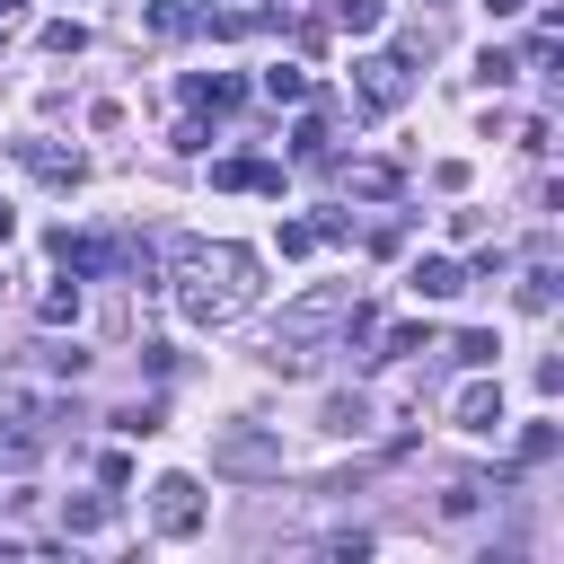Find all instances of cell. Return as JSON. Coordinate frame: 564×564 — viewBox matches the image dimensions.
Wrapping results in <instances>:
<instances>
[{
  "label": "cell",
  "instance_id": "5b68a950",
  "mask_svg": "<svg viewBox=\"0 0 564 564\" xmlns=\"http://www.w3.org/2000/svg\"><path fill=\"white\" fill-rule=\"evenodd\" d=\"M18 167H26L35 185H62V194L88 176V159H79V150H62V141H18Z\"/></svg>",
  "mask_w": 564,
  "mask_h": 564
},
{
  "label": "cell",
  "instance_id": "9c48e42d",
  "mask_svg": "<svg viewBox=\"0 0 564 564\" xmlns=\"http://www.w3.org/2000/svg\"><path fill=\"white\" fill-rule=\"evenodd\" d=\"M185 97H194V106H212V115H229V106H238L247 88H238L229 70H194V79H185Z\"/></svg>",
  "mask_w": 564,
  "mask_h": 564
},
{
  "label": "cell",
  "instance_id": "e0dca14e",
  "mask_svg": "<svg viewBox=\"0 0 564 564\" xmlns=\"http://www.w3.org/2000/svg\"><path fill=\"white\" fill-rule=\"evenodd\" d=\"M35 317H44V326H70V317H79V282H53V291H44V308H35Z\"/></svg>",
  "mask_w": 564,
  "mask_h": 564
},
{
  "label": "cell",
  "instance_id": "5bb4252c",
  "mask_svg": "<svg viewBox=\"0 0 564 564\" xmlns=\"http://www.w3.org/2000/svg\"><path fill=\"white\" fill-rule=\"evenodd\" d=\"M106 511H115V502H97V494H88V502H62V529H70V538H97Z\"/></svg>",
  "mask_w": 564,
  "mask_h": 564
},
{
  "label": "cell",
  "instance_id": "83f0119b",
  "mask_svg": "<svg viewBox=\"0 0 564 564\" xmlns=\"http://www.w3.org/2000/svg\"><path fill=\"white\" fill-rule=\"evenodd\" d=\"M0 555H9V538H0Z\"/></svg>",
  "mask_w": 564,
  "mask_h": 564
},
{
  "label": "cell",
  "instance_id": "7a4b0ae2",
  "mask_svg": "<svg viewBox=\"0 0 564 564\" xmlns=\"http://www.w3.org/2000/svg\"><path fill=\"white\" fill-rule=\"evenodd\" d=\"M212 476H282V441L264 423H229L212 432Z\"/></svg>",
  "mask_w": 564,
  "mask_h": 564
},
{
  "label": "cell",
  "instance_id": "8992f818",
  "mask_svg": "<svg viewBox=\"0 0 564 564\" xmlns=\"http://www.w3.org/2000/svg\"><path fill=\"white\" fill-rule=\"evenodd\" d=\"M405 291H414V300H458V291H467V264H449V256H414Z\"/></svg>",
  "mask_w": 564,
  "mask_h": 564
},
{
  "label": "cell",
  "instance_id": "4fadbf2b",
  "mask_svg": "<svg viewBox=\"0 0 564 564\" xmlns=\"http://www.w3.org/2000/svg\"><path fill=\"white\" fill-rule=\"evenodd\" d=\"M379 18H388V0H335V26L344 35H379Z\"/></svg>",
  "mask_w": 564,
  "mask_h": 564
},
{
  "label": "cell",
  "instance_id": "6da1fadb",
  "mask_svg": "<svg viewBox=\"0 0 564 564\" xmlns=\"http://www.w3.org/2000/svg\"><path fill=\"white\" fill-rule=\"evenodd\" d=\"M167 264H176V308H185V326H229V317H247V308L264 300V256L238 247V238H176Z\"/></svg>",
  "mask_w": 564,
  "mask_h": 564
},
{
  "label": "cell",
  "instance_id": "52a82bcc",
  "mask_svg": "<svg viewBox=\"0 0 564 564\" xmlns=\"http://www.w3.org/2000/svg\"><path fill=\"white\" fill-rule=\"evenodd\" d=\"M458 432H502V388H494V379L458 388Z\"/></svg>",
  "mask_w": 564,
  "mask_h": 564
},
{
  "label": "cell",
  "instance_id": "3957f363",
  "mask_svg": "<svg viewBox=\"0 0 564 564\" xmlns=\"http://www.w3.org/2000/svg\"><path fill=\"white\" fill-rule=\"evenodd\" d=\"M352 97H361V115H397V106L414 97V79H405L397 53H361V62H352Z\"/></svg>",
  "mask_w": 564,
  "mask_h": 564
},
{
  "label": "cell",
  "instance_id": "603a6c76",
  "mask_svg": "<svg viewBox=\"0 0 564 564\" xmlns=\"http://www.w3.org/2000/svg\"><path fill=\"white\" fill-rule=\"evenodd\" d=\"M476 502H485V485H476V476H458V485H449V494H441V511H449V520H467V511H476Z\"/></svg>",
  "mask_w": 564,
  "mask_h": 564
},
{
  "label": "cell",
  "instance_id": "ac0fdd59",
  "mask_svg": "<svg viewBox=\"0 0 564 564\" xmlns=\"http://www.w3.org/2000/svg\"><path fill=\"white\" fill-rule=\"evenodd\" d=\"M44 53H88V26H79V18H53V26H44Z\"/></svg>",
  "mask_w": 564,
  "mask_h": 564
},
{
  "label": "cell",
  "instance_id": "ba28073f",
  "mask_svg": "<svg viewBox=\"0 0 564 564\" xmlns=\"http://www.w3.org/2000/svg\"><path fill=\"white\" fill-rule=\"evenodd\" d=\"M212 185H256V194H282V167L273 159H220Z\"/></svg>",
  "mask_w": 564,
  "mask_h": 564
},
{
  "label": "cell",
  "instance_id": "484cf974",
  "mask_svg": "<svg viewBox=\"0 0 564 564\" xmlns=\"http://www.w3.org/2000/svg\"><path fill=\"white\" fill-rule=\"evenodd\" d=\"M9 238H18V212H9V203H0V247H9Z\"/></svg>",
  "mask_w": 564,
  "mask_h": 564
},
{
  "label": "cell",
  "instance_id": "ffe728a7",
  "mask_svg": "<svg viewBox=\"0 0 564 564\" xmlns=\"http://www.w3.org/2000/svg\"><path fill=\"white\" fill-rule=\"evenodd\" d=\"M520 308H555V273H546V264L520 273Z\"/></svg>",
  "mask_w": 564,
  "mask_h": 564
},
{
  "label": "cell",
  "instance_id": "277c9868",
  "mask_svg": "<svg viewBox=\"0 0 564 564\" xmlns=\"http://www.w3.org/2000/svg\"><path fill=\"white\" fill-rule=\"evenodd\" d=\"M150 520H159V538H194L203 529V485L194 476H159L150 485Z\"/></svg>",
  "mask_w": 564,
  "mask_h": 564
},
{
  "label": "cell",
  "instance_id": "cb8c5ba5",
  "mask_svg": "<svg viewBox=\"0 0 564 564\" xmlns=\"http://www.w3.org/2000/svg\"><path fill=\"white\" fill-rule=\"evenodd\" d=\"M317 247V220H282V256H308Z\"/></svg>",
  "mask_w": 564,
  "mask_h": 564
},
{
  "label": "cell",
  "instance_id": "2e32d148",
  "mask_svg": "<svg viewBox=\"0 0 564 564\" xmlns=\"http://www.w3.org/2000/svg\"><path fill=\"white\" fill-rule=\"evenodd\" d=\"M264 97H273V106H300V97H308V70H291V62L264 70Z\"/></svg>",
  "mask_w": 564,
  "mask_h": 564
},
{
  "label": "cell",
  "instance_id": "30bf717a",
  "mask_svg": "<svg viewBox=\"0 0 564 564\" xmlns=\"http://www.w3.org/2000/svg\"><path fill=\"white\" fill-rule=\"evenodd\" d=\"M344 185H352L361 203H379V194H397V167H388V159H352V167H344Z\"/></svg>",
  "mask_w": 564,
  "mask_h": 564
},
{
  "label": "cell",
  "instance_id": "d4e9b609",
  "mask_svg": "<svg viewBox=\"0 0 564 564\" xmlns=\"http://www.w3.org/2000/svg\"><path fill=\"white\" fill-rule=\"evenodd\" d=\"M18 18H26V0H0V35H18Z\"/></svg>",
  "mask_w": 564,
  "mask_h": 564
},
{
  "label": "cell",
  "instance_id": "9a60e30c",
  "mask_svg": "<svg viewBox=\"0 0 564 564\" xmlns=\"http://www.w3.org/2000/svg\"><path fill=\"white\" fill-rule=\"evenodd\" d=\"M476 79H485V88H511V79H520V62H511L502 44H485V53H476Z\"/></svg>",
  "mask_w": 564,
  "mask_h": 564
},
{
  "label": "cell",
  "instance_id": "8fae6325",
  "mask_svg": "<svg viewBox=\"0 0 564 564\" xmlns=\"http://www.w3.org/2000/svg\"><path fill=\"white\" fill-rule=\"evenodd\" d=\"M449 352H458L467 370H494V361H502V335H494V326H467V335H458Z\"/></svg>",
  "mask_w": 564,
  "mask_h": 564
},
{
  "label": "cell",
  "instance_id": "d6986e66",
  "mask_svg": "<svg viewBox=\"0 0 564 564\" xmlns=\"http://www.w3.org/2000/svg\"><path fill=\"white\" fill-rule=\"evenodd\" d=\"M291 159H326V115H300V132H291Z\"/></svg>",
  "mask_w": 564,
  "mask_h": 564
},
{
  "label": "cell",
  "instance_id": "4316f807",
  "mask_svg": "<svg viewBox=\"0 0 564 564\" xmlns=\"http://www.w3.org/2000/svg\"><path fill=\"white\" fill-rule=\"evenodd\" d=\"M485 9H494V18H511V9H520V0H485Z\"/></svg>",
  "mask_w": 564,
  "mask_h": 564
},
{
  "label": "cell",
  "instance_id": "7402d4cb",
  "mask_svg": "<svg viewBox=\"0 0 564 564\" xmlns=\"http://www.w3.org/2000/svg\"><path fill=\"white\" fill-rule=\"evenodd\" d=\"M520 458L546 467V458H555V423H529V432H520Z\"/></svg>",
  "mask_w": 564,
  "mask_h": 564
},
{
  "label": "cell",
  "instance_id": "7c38bea8",
  "mask_svg": "<svg viewBox=\"0 0 564 564\" xmlns=\"http://www.w3.org/2000/svg\"><path fill=\"white\" fill-rule=\"evenodd\" d=\"M317 423H326L335 441H352V432L370 423V405H361V397H326V414H317Z\"/></svg>",
  "mask_w": 564,
  "mask_h": 564
},
{
  "label": "cell",
  "instance_id": "44dd1931",
  "mask_svg": "<svg viewBox=\"0 0 564 564\" xmlns=\"http://www.w3.org/2000/svg\"><path fill=\"white\" fill-rule=\"evenodd\" d=\"M185 26H194L185 0H150V35H185Z\"/></svg>",
  "mask_w": 564,
  "mask_h": 564
}]
</instances>
